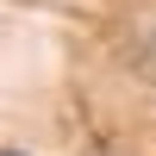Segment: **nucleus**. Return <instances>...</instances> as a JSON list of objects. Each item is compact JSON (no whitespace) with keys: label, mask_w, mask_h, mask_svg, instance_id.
I'll return each instance as SVG.
<instances>
[{"label":"nucleus","mask_w":156,"mask_h":156,"mask_svg":"<svg viewBox=\"0 0 156 156\" xmlns=\"http://www.w3.org/2000/svg\"><path fill=\"white\" fill-rule=\"evenodd\" d=\"M0 156H19V150H0Z\"/></svg>","instance_id":"nucleus-1"}]
</instances>
